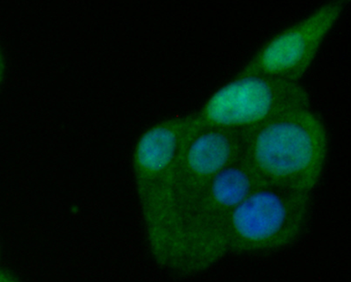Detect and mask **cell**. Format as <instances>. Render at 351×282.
I'll list each match as a JSON object with an SVG mask.
<instances>
[{"label": "cell", "mask_w": 351, "mask_h": 282, "mask_svg": "<svg viewBox=\"0 0 351 282\" xmlns=\"http://www.w3.org/2000/svg\"><path fill=\"white\" fill-rule=\"evenodd\" d=\"M306 107H311V96L300 82L247 76L221 87L195 115L205 127L246 130Z\"/></svg>", "instance_id": "277c9868"}, {"label": "cell", "mask_w": 351, "mask_h": 282, "mask_svg": "<svg viewBox=\"0 0 351 282\" xmlns=\"http://www.w3.org/2000/svg\"><path fill=\"white\" fill-rule=\"evenodd\" d=\"M311 194L262 185L221 224L206 248L204 270L230 255L280 249L296 241L306 228Z\"/></svg>", "instance_id": "7a4b0ae2"}, {"label": "cell", "mask_w": 351, "mask_h": 282, "mask_svg": "<svg viewBox=\"0 0 351 282\" xmlns=\"http://www.w3.org/2000/svg\"><path fill=\"white\" fill-rule=\"evenodd\" d=\"M1 254H2V248H1V245H0V257H1Z\"/></svg>", "instance_id": "30bf717a"}, {"label": "cell", "mask_w": 351, "mask_h": 282, "mask_svg": "<svg viewBox=\"0 0 351 282\" xmlns=\"http://www.w3.org/2000/svg\"><path fill=\"white\" fill-rule=\"evenodd\" d=\"M262 185L242 155L237 158L178 219L162 266L183 274L202 271L205 250L221 224Z\"/></svg>", "instance_id": "3957f363"}, {"label": "cell", "mask_w": 351, "mask_h": 282, "mask_svg": "<svg viewBox=\"0 0 351 282\" xmlns=\"http://www.w3.org/2000/svg\"><path fill=\"white\" fill-rule=\"evenodd\" d=\"M5 69H6V65H5L3 56L0 52V87H1L4 80Z\"/></svg>", "instance_id": "9c48e42d"}, {"label": "cell", "mask_w": 351, "mask_h": 282, "mask_svg": "<svg viewBox=\"0 0 351 282\" xmlns=\"http://www.w3.org/2000/svg\"><path fill=\"white\" fill-rule=\"evenodd\" d=\"M242 141L243 130L205 127L197 119L170 178L172 226L169 246L180 216L202 196L221 172L241 156Z\"/></svg>", "instance_id": "5b68a950"}, {"label": "cell", "mask_w": 351, "mask_h": 282, "mask_svg": "<svg viewBox=\"0 0 351 282\" xmlns=\"http://www.w3.org/2000/svg\"><path fill=\"white\" fill-rule=\"evenodd\" d=\"M346 5L344 0L325 3L276 36L258 51L237 78L265 76L300 82L311 68L324 38L341 17Z\"/></svg>", "instance_id": "52a82bcc"}, {"label": "cell", "mask_w": 351, "mask_h": 282, "mask_svg": "<svg viewBox=\"0 0 351 282\" xmlns=\"http://www.w3.org/2000/svg\"><path fill=\"white\" fill-rule=\"evenodd\" d=\"M0 282H19V281L8 274V272L0 268Z\"/></svg>", "instance_id": "ba28073f"}, {"label": "cell", "mask_w": 351, "mask_h": 282, "mask_svg": "<svg viewBox=\"0 0 351 282\" xmlns=\"http://www.w3.org/2000/svg\"><path fill=\"white\" fill-rule=\"evenodd\" d=\"M196 123L195 115L175 117L158 123L139 137L132 168L144 224L156 223L166 214L170 178Z\"/></svg>", "instance_id": "8992f818"}, {"label": "cell", "mask_w": 351, "mask_h": 282, "mask_svg": "<svg viewBox=\"0 0 351 282\" xmlns=\"http://www.w3.org/2000/svg\"><path fill=\"white\" fill-rule=\"evenodd\" d=\"M328 150L326 128L309 107L243 130L242 157L263 185L287 191L311 194Z\"/></svg>", "instance_id": "6da1fadb"}]
</instances>
